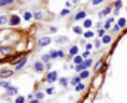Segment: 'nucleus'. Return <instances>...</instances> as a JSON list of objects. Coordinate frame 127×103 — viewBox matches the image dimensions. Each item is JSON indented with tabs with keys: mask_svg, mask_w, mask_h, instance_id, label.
Wrapping results in <instances>:
<instances>
[{
	"mask_svg": "<svg viewBox=\"0 0 127 103\" xmlns=\"http://www.w3.org/2000/svg\"><path fill=\"white\" fill-rule=\"evenodd\" d=\"M47 83H55L56 80H59V77H58V72L56 71H50V72H47V75H46V78H44Z\"/></svg>",
	"mask_w": 127,
	"mask_h": 103,
	"instance_id": "obj_1",
	"label": "nucleus"
},
{
	"mask_svg": "<svg viewBox=\"0 0 127 103\" xmlns=\"http://www.w3.org/2000/svg\"><path fill=\"white\" fill-rule=\"evenodd\" d=\"M33 68H34V71L36 72H38V74H41V72H44V63L41 62V60H37V62H34V65H33Z\"/></svg>",
	"mask_w": 127,
	"mask_h": 103,
	"instance_id": "obj_2",
	"label": "nucleus"
},
{
	"mask_svg": "<svg viewBox=\"0 0 127 103\" xmlns=\"http://www.w3.org/2000/svg\"><path fill=\"white\" fill-rule=\"evenodd\" d=\"M19 24H21V18H19L18 15H12V16L9 18V25L16 27V25H19Z\"/></svg>",
	"mask_w": 127,
	"mask_h": 103,
	"instance_id": "obj_3",
	"label": "nucleus"
},
{
	"mask_svg": "<svg viewBox=\"0 0 127 103\" xmlns=\"http://www.w3.org/2000/svg\"><path fill=\"white\" fill-rule=\"evenodd\" d=\"M52 43V38L50 37H41L40 40H38V46H47V44H50Z\"/></svg>",
	"mask_w": 127,
	"mask_h": 103,
	"instance_id": "obj_4",
	"label": "nucleus"
},
{
	"mask_svg": "<svg viewBox=\"0 0 127 103\" xmlns=\"http://www.w3.org/2000/svg\"><path fill=\"white\" fill-rule=\"evenodd\" d=\"M27 60H28L27 58H22V59H21V60H19V62L16 63V66H15V69H16V71H21V69H22V68L25 66V63H27Z\"/></svg>",
	"mask_w": 127,
	"mask_h": 103,
	"instance_id": "obj_5",
	"label": "nucleus"
},
{
	"mask_svg": "<svg viewBox=\"0 0 127 103\" xmlns=\"http://www.w3.org/2000/svg\"><path fill=\"white\" fill-rule=\"evenodd\" d=\"M80 83H81V78H80V75H75V77H73V78L70 80V84H71V86H74V87H75V86H78Z\"/></svg>",
	"mask_w": 127,
	"mask_h": 103,
	"instance_id": "obj_6",
	"label": "nucleus"
},
{
	"mask_svg": "<svg viewBox=\"0 0 127 103\" xmlns=\"http://www.w3.org/2000/svg\"><path fill=\"white\" fill-rule=\"evenodd\" d=\"M16 93H18V88L12 86V87H9V88H7V93H6V96H7V97H9V96H15Z\"/></svg>",
	"mask_w": 127,
	"mask_h": 103,
	"instance_id": "obj_7",
	"label": "nucleus"
},
{
	"mask_svg": "<svg viewBox=\"0 0 127 103\" xmlns=\"http://www.w3.org/2000/svg\"><path fill=\"white\" fill-rule=\"evenodd\" d=\"M84 18H86V12H84V10H80V12L75 13V21H81V19H84Z\"/></svg>",
	"mask_w": 127,
	"mask_h": 103,
	"instance_id": "obj_8",
	"label": "nucleus"
},
{
	"mask_svg": "<svg viewBox=\"0 0 127 103\" xmlns=\"http://www.w3.org/2000/svg\"><path fill=\"white\" fill-rule=\"evenodd\" d=\"M109 12H111V7L108 6V7H105L104 10H101V12H99L98 15H99V18H104V16H107V15H108Z\"/></svg>",
	"mask_w": 127,
	"mask_h": 103,
	"instance_id": "obj_9",
	"label": "nucleus"
},
{
	"mask_svg": "<svg viewBox=\"0 0 127 103\" xmlns=\"http://www.w3.org/2000/svg\"><path fill=\"white\" fill-rule=\"evenodd\" d=\"M70 55L71 56H77L78 55V46H71L70 47Z\"/></svg>",
	"mask_w": 127,
	"mask_h": 103,
	"instance_id": "obj_10",
	"label": "nucleus"
},
{
	"mask_svg": "<svg viewBox=\"0 0 127 103\" xmlns=\"http://www.w3.org/2000/svg\"><path fill=\"white\" fill-rule=\"evenodd\" d=\"M13 72L10 71V69H3V71H0V77L1 78H4V77H10Z\"/></svg>",
	"mask_w": 127,
	"mask_h": 103,
	"instance_id": "obj_11",
	"label": "nucleus"
},
{
	"mask_svg": "<svg viewBox=\"0 0 127 103\" xmlns=\"http://www.w3.org/2000/svg\"><path fill=\"white\" fill-rule=\"evenodd\" d=\"M84 62V59H83V56H80V55H77V56H74V63L75 65H81Z\"/></svg>",
	"mask_w": 127,
	"mask_h": 103,
	"instance_id": "obj_12",
	"label": "nucleus"
},
{
	"mask_svg": "<svg viewBox=\"0 0 127 103\" xmlns=\"http://www.w3.org/2000/svg\"><path fill=\"white\" fill-rule=\"evenodd\" d=\"M112 22H114V16L108 18V19H107V22H105V27H104V28H105V29H109V28H111V24H112Z\"/></svg>",
	"mask_w": 127,
	"mask_h": 103,
	"instance_id": "obj_13",
	"label": "nucleus"
},
{
	"mask_svg": "<svg viewBox=\"0 0 127 103\" xmlns=\"http://www.w3.org/2000/svg\"><path fill=\"white\" fill-rule=\"evenodd\" d=\"M49 55H50L52 60H55L56 58H59V50H50V52H49Z\"/></svg>",
	"mask_w": 127,
	"mask_h": 103,
	"instance_id": "obj_14",
	"label": "nucleus"
},
{
	"mask_svg": "<svg viewBox=\"0 0 127 103\" xmlns=\"http://www.w3.org/2000/svg\"><path fill=\"white\" fill-rule=\"evenodd\" d=\"M78 75H80V78H81V80H86V78H89V77H90V72H89L87 69H84V71H83V72H80Z\"/></svg>",
	"mask_w": 127,
	"mask_h": 103,
	"instance_id": "obj_15",
	"label": "nucleus"
},
{
	"mask_svg": "<svg viewBox=\"0 0 127 103\" xmlns=\"http://www.w3.org/2000/svg\"><path fill=\"white\" fill-rule=\"evenodd\" d=\"M59 84H61L62 87H67V86L70 84V80L65 78V77H62V78H59Z\"/></svg>",
	"mask_w": 127,
	"mask_h": 103,
	"instance_id": "obj_16",
	"label": "nucleus"
},
{
	"mask_svg": "<svg viewBox=\"0 0 127 103\" xmlns=\"http://www.w3.org/2000/svg\"><path fill=\"white\" fill-rule=\"evenodd\" d=\"M0 87H3V88H9V87H12V84L9 83V81H4V80H0Z\"/></svg>",
	"mask_w": 127,
	"mask_h": 103,
	"instance_id": "obj_17",
	"label": "nucleus"
},
{
	"mask_svg": "<svg viewBox=\"0 0 127 103\" xmlns=\"http://www.w3.org/2000/svg\"><path fill=\"white\" fill-rule=\"evenodd\" d=\"M126 24H127L126 18H120V19H118V22H117V25H118L120 28H126Z\"/></svg>",
	"mask_w": 127,
	"mask_h": 103,
	"instance_id": "obj_18",
	"label": "nucleus"
},
{
	"mask_svg": "<svg viewBox=\"0 0 127 103\" xmlns=\"http://www.w3.org/2000/svg\"><path fill=\"white\" fill-rule=\"evenodd\" d=\"M68 41V37H58V38H55V43H58V44H62V43H67Z\"/></svg>",
	"mask_w": 127,
	"mask_h": 103,
	"instance_id": "obj_19",
	"label": "nucleus"
},
{
	"mask_svg": "<svg viewBox=\"0 0 127 103\" xmlns=\"http://www.w3.org/2000/svg\"><path fill=\"white\" fill-rule=\"evenodd\" d=\"M111 41H112V37H111V35H104V37H102V43H104V44H109Z\"/></svg>",
	"mask_w": 127,
	"mask_h": 103,
	"instance_id": "obj_20",
	"label": "nucleus"
},
{
	"mask_svg": "<svg viewBox=\"0 0 127 103\" xmlns=\"http://www.w3.org/2000/svg\"><path fill=\"white\" fill-rule=\"evenodd\" d=\"M34 99H37V100H43V99H44V91H37V93L34 94Z\"/></svg>",
	"mask_w": 127,
	"mask_h": 103,
	"instance_id": "obj_21",
	"label": "nucleus"
},
{
	"mask_svg": "<svg viewBox=\"0 0 127 103\" xmlns=\"http://www.w3.org/2000/svg\"><path fill=\"white\" fill-rule=\"evenodd\" d=\"M31 18H34V13H31V12H28V10L24 12V19H25V21H30Z\"/></svg>",
	"mask_w": 127,
	"mask_h": 103,
	"instance_id": "obj_22",
	"label": "nucleus"
},
{
	"mask_svg": "<svg viewBox=\"0 0 127 103\" xmlns=\"http://www.w3.org/2000/svg\"><path fill=\"white\" fill-rule=\"evenodd\" d=\"M7 22H9L7 16H6V15H0V27L4 25V24H7Z\"/></svg>",
	"mask_w": 127,
	"mask_h": 103,
	"instance_id": "obj_23",
	"label": "nucleus"
},
{
	"mask_svg": "<svg viewBox=\"0 0 127 103\" xmlns=\"http://www.w3.org/2000/svg\"><path fill=\"white\" fill-rule=\"evenodd\" d=\"M86 69V66H84V62L81 63V65H75V72H83Z\"/></svg>",
	"mask_w": 127,
	"mask_h": 103,
	"instance_id": "obj_24",
	"label": "nucleus"
},
{
	"mask_svg": "<svg viewBox=\"0 0 127 103\" xmlns=\"http://www.w3.org/2000/svg\"><path fill=\"white\" fill-rule=\"evenodd\" d=\"M12 3H13V0H0V7L9 6V4H12Z\"/></svg>",
	"mask_w": 127,
	"mask_h": 103,
	"instance_id": "obj_25",
	"label": "nucleus"
},
{
	"mask_svg": "<svg viewBox=\"0 0 127 103\" xmlns=\"http://www.w3.org/2000/svg\"><path fill=\"white\" fill-rule=\"evenodd\" d=\"M43 16H44V13H43V12H34V18H36L37 21L43 19Z\"/></svg>",
	"mask_w": 127,
	"mask_h": 103,
	"instance_id": "obj_26",
	"label": "nucleus"
},
{
	"mask_svg": "<svg viewBox=\"0 0 127 103\" xmlns=\"http://www.w3.org/2000/svg\"><path fill=\"white\" fill-rule=\"evenodd\" d=\"M74 88H75V91H83V90L86 88V84H83V83H80V84H78V86H75Z\"/></svg>",
	"mask_w": 127,
	"mask_h": 103,
	"instance_id": "obj_27",
	"label": "nucleus"
},
{
	"mask_svg": "<svg viewBox=\"0 0 127 103\" xmlns=\"http://www.w3.org/2000/svg\"><path fill=\"white\" fill-rule=\"evenodd\" d=\"M50 59H52V58H50V55H49V53H46V55H43V56H41V62H43V63H44V62H49Z\"/></svg>",
	"mask_w": 127,
	"mask_h": 103,
	"instance_id": "obj_28",
	"label": "nucleus"
},
{
	"mask_svg": "<svg viewBox=\"0 0 127 103\" xmlns=\"http://www.w3.org/2000/svg\"><path fill=\"white\" fill-rule=\"evenodd\" d=\"M92 25H93V24H92V19H86V21H84V24H83V27H84V28H90Z\"/></svg>",
	"mask_w": 127,
	"mask_h": 103,
	"instance_id": "obj_29",
	"label": "nucleus"
},
{
	"mask_svg": "<svg viewBox=\"0 0 127 103\" xmlns=\"http://www.w3.org/2000/svg\"><path fill=\"white\" fill-rule=\"evenodd\" d=\"M92 63H93V60H92V59H84V66H86V69H87V68H90V66H92Z\"/></svg>",
	"mask_w": 127,
	"mask_h": 103,
	"instance_id": "obj_30",
	"label": "nucleus"
},
{
	"mask_svg": "<svg viewBox=\"0 0 127 103\" xmlns=\"http://www.w3.org/2000/svg\"><path fill=\"white\" fill-rule=\"evenodd\" d=\"M15 103H25V97H24V96H18V97L15 99Z\"/></svg>",
	"mask_w": 127,
	"mask_h": 103,
	"instance_id": "obj_31",
	"label": "nucleus"
},
{
	"mask_svg": "<svg viewBox=\"0 0 127 103\" xmlns=\"http://www.w3.org/2000/svg\"><path fill=\"white\" fill-rule=\"evenodd\" d=\"M121 6H123V1H121V0H117V1H115V10H120Z\"/></svg>",
	"mask_w": 127,
	"mask_h": 103,
	"instance_id": "obj_32",
	"label": "nucleus"
},
{
	"mask_svg": "<svg viewBox=\"0 0 127 103\" xmlns=\"http://www.w3.org/2000/svg\"><path fill=\"white\" fill-rule=\"evenodd\" d=\"M93 32L92 31H87V32H84V38H93Z\"/></svg>",
	"mask_w": 127,
	"mask_h": 103,
	"instance_id": "obj_33",
	"label": "nucleus"
},
{
	"mask_svg": "<svg viewBox=\"0 0 127 103\" xmlns=\"http://www.w3.org/2000/svg\"><path fill=\"white\" fill-rule=\"evenodd\" d=\"M68 13H70V9H68V7H65V9L61 10V16H65V15H68Z\"/></svg>",
	"mask_w": 127,
	"mask_h": 103,
	"instance_id": "obj_34",
	"label": "nucleus"
},
{
	"mask_svg": "<svg viewBox=\"0 0 127 103\" xmlns=\"http://www.w3.org/2000/svg\"><path fill=\"white\" fill-rule=\"evenodd\" d=\"M73 29H74V32H75V34H83V29H81L80 27H74Z\"/></svg>",
	"mask_w": 127,
	"mask_h": 103,
	"instance_id": "obj_35",
	"label": "nucleus"
},
{
	"mask_svg": "<svg viewBox=\"0 0 127 103\" xmlns=\"http://www.w3.org/2000/svg\"><path fill=\"white\" fill-rule=\"evenodd\" d=\"M46 93L47 94H55V88L53 87H49V88H46Z\"/></svg>",
	"mask_w": 127,
	"mask_h": 103,
	"instance_id": "obj_36",
	"label": "nucleus"
},
{
	"mask_svg": "<svg viewBox=\"0 0 127 103\" xmlns=\"http://www.w3.org/2000/svg\"><path fill=\"white\" fill-rule=\"evenodd\" d=\"M105 31H107L105 28H101V29H99V32H98V34H99V37H104V35H107V34H105Z\"/></svg>",
	"mask_w": 127,
	"mask_h": 103,
	"instance_id": "obj_37",
	"label": "nucleus"
},
{
	"mask_svg": "<svg viewBox=\"0 0 127 103\" xmlns=\"http://www.w3.org/2000/svg\"><path fill=\"white\" fill-rule=\"evenodd\" d=\"M102 65H104V63H102V60H101V62H98V65H96V66H95V71H96V72H98V71H99V69H101V68H102Z\"/></svg>",
	"mask_w": 127,
	"mask_h": 103,
	"instance_id": "obj_38",
	"label": "nucleus"
},
{
	"mask_svg": "<svg viewBox=\"0 0 127 103\" xmlns=\"http://www.w3.org/2000/svg\"><path fill=\"white\" fill-rule=\"evenodd\" d=\"M90 1H92V4H93V6H96V4H101V3H102V1H105V0H90Z\"/></svg>",
	"mask_w": 127,
	"mask_h": 103,
	"instance_id": "obj_39",
	"label": "nucleus"
},
{
	"mask_svg": "<svg viewBox=\"0 0 127 103\" xmlns=\"http://www.w3.org/2000/svg\"><path fill=\"white\" fill-rule=\"evenodd\" d=\"M92 49H93V44H92V43H89V44H86V50H87V52H90Z\"/></svg>",
	"mask_w": 127,
	"mask_h": 103,
	"instance_id": "obj_40",
	"label": "nucleus"
},
{
	"mask_svg": "<svg viewBox=\"0 0 127 103\" xmlns=\"http://www.w3.org/2000/svg\"><path fill=\"white\" fill-rule=\"evenodd\" d=\"M101 44H102V41H101V40H96L93 46H95V47H101Z\"/></svg>",
	"mask_w": 127,
	"mask_h": 103,
	"instance_id": "obj_41",
	"label": "nucleus"
},
{
	"mask_svg": "<svg viewBox=\"0 0 127 103\" xmlns=\"http://www.w3.org/2000/svg\"><path fill=\"white\" fill-rule=\"evenodd\" d=\"M89 56H90V52H87V50H86V52L83 53V58H84V59H89Z\"/></svg>",
	"mask_w": 127,
	"mask_h": 103,
	"instance_id": "obj_42",
	"label": "nucleus"
},
{
	"mask_svg": "<svg viewBox=\"0 0 127 103\" xmlns=\"http://www.w3.org/2000/svg\"><path fill=\"white\" fill-rule=\"evenodd\" d=\"M120 29H121V28H120V27H118V25H117V24H115V27H114V31H115V32H118V31H120Z\"/></svg>",
	"mask_w": 127,
	"mask_h": 103,
	"instance_id": "obj_43",
	"label": "nucleus"
},
{
	"mask_svg": "<svg viewBox=\"0 0 127 103\" xmlns=\"http://www.w3.org/2000/svg\"><path fill=\"white\" fill-rule=\"evenodd\" d=\"M27 99H28V100H30V102H31V100H33V99H34V94H28V96H27Z\"/></svg>",
	"mask_w": 127,
	"mask_h": 103,
	"instance_id": "obj_44",
	"label": "nucleus"
},
{
	"mask_svg": "<svg viewBox=\"0 0 127 103\" xmlns=\"http://www.w3.org/2000/svg\"><path fill=\"white\" fill-rule=\"evenodd\" d=\"M50 31H52V32H56V31H58V28H56V27H50Z\"/></svg>",
	"mask_w": 127,
	"mask_h": 103,
	"instance_id": "obj_45",
	"label": "nucleus"
},
{
	"mask_svg": "<svg viewBox=\"0 0 127 103\" xmlns=\"http://www.w3.org/2000/svg\"><path fill=\"white\" fill-rule=\"evenodd\" d=\"M59 58H65V53L62 50H59Z\"/></svg>",
	"mask_w": 127,
	"mask_h": 103,
	"instance_id": "obj_46",
	"label": "nucleus"
},
{
	"mask_svg": "<svg viewBox=\"0 0 127 103\" xmlns=\"http://www.w3.org/2000/svg\"><path fill=\"white\" fill-rule=\"evenodd\" d=\"M46 68H47V69H50V68H52V63H50V62H47V63H46Z\"/></svg>",
	"mask_w": 127,
	"mask_h": 103,
	"instance_id": "obj_47",
	"label": "nucleus"
},
{
	"mask_svg": "<svg viewBox=\"0 0 127 103\" xmlns=\"http://www.w3.org/2000/svg\"><path fill=\"white\" fill-rule=\"evenodd\" d=\"M30 103H40V100H37V99H33Z\"/></svg>",
	"mask_w": 127,
	"mask_h": 103,
	"instance_id": "obj_48",
	"label": "nucleus"
},
{
	"mask_svg": "<svg viewBox=\"0 0 127 103\" xmlns=\"http://www.w3.org/2000/svg\"><path fill=\"white\" fill-rule=\"evenodd\" d=\"M0 78H1V77H0Z\"/></svg>",
	"mask_w": 127,
	"mask_h": 103,
	"instance_id": "obj_49",
	"label": "nucleus"
}]
</instances>
